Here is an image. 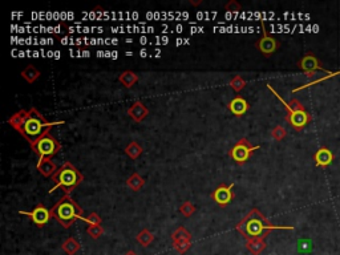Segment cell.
I'll return each instance as SVG.
<instances>
[{
	"label": "cell",
	"instance_id": "1",
	"mask_svg": "<svg viewBox=\"0 0 340 255\" xmlns=\"http://www.w3.org/2000/svg\"><path fill=\"white\" fill-rule=\"evenodd\" d=\"M8 124L15 129L16 132L20 133L21 136L30 143V145H33L39 138L43 137L47 133H49L52 128L64 124V121L51 123L36 108H31L28 111L21 109L19 112L14 113L8 118Z\"/></svg>",
	"mask_w": 340,
	"mask_h": 255
},
{
	"label": "cell",
	"instance_id": "2",
	"mask_svg": "<svg viewBox=\"0 0 340 255\" xmlns=\"http://www.w3.org/2000/svg\"><path fill=\"white\" fill-rule=\"evenodd\" d=\"M235 229L244 239L266 238L273 230H294L292 226H276L270 222L258 209H253L249 214L237 223Z\"/></svg>",
	"mask_w": 340,
	"mask_h": 255
},
{
	"label": "cell",
	"instance_id": "3",
	"mask_svg": "<svg viewBox=\"0 0 340 255\" xmlns=\"http://www.w3.org/2000/svg\"><path fill=\"white\" fill-rule=\"evenodd\" d=\"M51 214L64 229H69L76 221L84 220V210L71 195H63L51 209Z\"/></svg>",
	"mask_w": 340,
	"mask_h": 255
},
{
	"label": "cell",
	"instance_id": "4",
	"mask_svg": "<svg viewBox=\"0 0 340 255\" xmlns=\"http://www.w3.org/2000/svg\"><path fill=\"white\" fill-rule=\"evenodd\" d=\"M82 179H84V175L81 172L73 163L66 161L61 165L55 175L52 177L55 186L49 190V193H53L56 189H61L65 194L71 195L72 191L81 184Z\"/></svg>",
	"mask_w": 340,
	"mask_h": 255
},
{
	"label": "cell",
	"instance_id": "5",
	"mask_svg": "<svg viewBox=\"0 0 340 255\" xmlns=\"http://www.w3.org/2000/svg\"><path fill=\"white\" fill-rule=\"evenodd\" d=\"M266 87L269 88L270 91L274 93V96L276 97L282 104H283L284 108H286V111H287V114H286V121H287L291 127L294 128L295 130H302L307 124L310 123L311 121L310 113L306 111V108L303 107V104H302L299 100L292 98L290 102H286L283 98H282V96H280L279 93H276V91H275L274 88L271 87L270 84H267Z\"/></svg>",
	"mask_w": 340,
	"mask_h": 255
},
{
	"label": "cell",
	"instance_id": "6",
	"mask_svg": "<svg viewBox=\"0 0 340 255\" xmlns=\"http://www.w3.org/2000/svg\"><path fill=\"white\" fill-rule=\"evenodd\" d=\"M299 68L302 69V71L305 72L306 76L307 77H312L314 76L315 72H318V71L325 72V73H327V76L322 77V79H318V80L308 82V84L302 85V87H299V88H295L294 91H292V93L299 92V91H302V89H306V88L312 87V85H316V84H319V82H323L324 80H328V79H331V77H332V75H334V72L328 71V69H324L323 66L320 65V62L314 56V55H312V53H307L306 56H303L302 59H300Z\"/></svg>",
	"mask_w": 340,
	"mask_h": 255
},
{
	"label": "cell",
	"instance_id": "7",
	"mask_svg": "<svg viewBox=\"0 0 340 255\" xmlns=\"http://www.w3.org/2000/svg\"><path fill=\"white\" fill-rule=\"evenodd\" d=\"M31 149L33 150V153L37 154L39 159H52L60 152L61 145L56 138L51 136V133H47L43 137L39 138L33 145H31Z\"/></svg>",
	"mask_w": 340,
	"mask_h": 255
},
{
	"label": "cell",
	"instance_id": "8",
	"mask_svg": "<svg viewBox=\"0 0 340 255\" xmlns=\"http://www.w3.org/2000/svg\"><path fill=\"white\" fill-rule=\"evenodd\" d=\"M260 149V145H253L247 138H241L238 143H234V146L228 150V157L238 165H243L251 157L255 150Z\"/></svg>",
	"mask_w": 340,
	"mask_h": 255
},
{
	"label": "cell",
	"instance_id": "9",
	"mask_svg": "<svg viewBox=\"0 0 340 255\" xmlns=\"http://www.w3.org/2000/svg\"><path fill=\"white\" fill-rule=\"evenodd\" d=\"M260 26H262L263 35H262V37L255 43V47L258 48V51L260 52L264 57L273 56L275 52H276V49L279 48V41L276 40V39H274V37L267 32L266 26H264V21L260 23Z\"/></svg>",
	"mask_w": 340,
	"mask_h": 255
},
{
	"label": "cell",
	"instance_id": "10",
	"mask_svg": "<svg viewBox=\"0 0 340 255\" xmlns=\"http://www.w3.org/2000/svg\"><path fill=\"white\" fill-rule=\"evenodd\" d=\"M20 214L30 217L37 227H44L52 218L51 210H48L43 204H37L32 211H19Z\"/></svg>",
	"mask_w": 340,
	"mask_h": 255
},
{
	"label": "cell",
	"instance_id": "11",
	"mask_svg": "<svg viewBox=\"0 0 340 255\" xmlns=\"http://www.w3.org/2000/svg\"><path fill=\"white\" fill-rule=\"evenodd\" d=\"M234 184L230 185H219L215 188L213 193L210 194V197L215 204L221 207H226L227 205L231 204L234 199Z\"/></svg>",
	"mask_w": 340,
	"mask_h": 255
},
{
	"label": "cell",
	"instance_id": "12",
	"mask_svg": "<svg viewBox=\"0 0 340 255\" xmlns=\"http://www.w3.org/2000/svg\"><path fill=\"white\" fill-rule=\"evenodd\" d=\"M227 108L230 112L233 113L235 117H242L250 109V104L246 98L241 96L234 97L231 101L227 104Z\"/></svg>",
	"mask_w": 340,
	"mask_h": 255
},
{
	"label": "cell",
	"instance_id": "13",
	"mask_svg": "<svg viewBox=\"0 0 340 255\" xmlns=\"http://www.w3.org/2000/svg\"><path fill=\"white\" fill-rule=\"evenodd\" d=\"M149 114V109L142 101L133 102L128 109V116L132 118L134 123H142Z\"/></svg>",
	"mask_w": 340,
	"mask_h": 255
},
{
	"label": "cell",
	"instance_id": "14",
	"mask_svg": "<svg viewBox=\"0 0 340 255\" xmlns=\"http://www.w3.org/2000/svg\"><path fill=\"white\" fill-rule=\"evenodd\" d=\"M314 159L315 165H316L318 168H327V166L332 162L334 154H332V152H331L330 149L323 146V148L316 150V153L314 154Z\"/></svg>",
	"mask_w": 340,
	"mask_h": 255
},
{
	"label": "cell",
	"instance_id": "15",
	"mask_svg": "<svg viewBox=\"0 0 340 255\" xmlns=\"http://www.w3.org/2000/svg\"><path fill=\"white\" fill-rule=\"evenodd\" d=\"M36 168L39 170V173H40L43 177H47V178H48V177H53L55 173L59 170L57 165L52 161V159H39Z\"/></svg>",
	"mask_w": 340,
	"mask_h": 255
},
{
	"label": "cell",
	"instance_id": "16",
	"mask_svg": "<svg viewBox=\"0 0 340 255\" xmlns=\"http://www.w3.org/2000/svg\"><path fill=\"white\" fill-rule=\"evenodd\" d=\"M246 247L253 255H260L267 247L263 238H255V239L246 240Z\"/></svg>",
	"mask_w": 340,
	"mask_h": 255
},
{
	"label": "cell",
	"instance_id": "17",
	"mask_svg": "<svg viewBox=\"0 0 340 255\" xmlns=\"http://www.w3.org/2000/svg\"><path fill=\"white\" fill-rule=\"evenodd\" d=\"M61 249H63V251H64L66 255H75L80 251L81 245H80V242H79V240L75 239V238H72V237H69V238H66V239L64 240V243H63V246H61Z\"/></svg>",
	"mask_w": 340,
	"mask_h": 255
},
{
	"label": "cell",
	"instance_id": "18",
	"mask_svg": "<svg viewBox=\"0 0 340 255\" xmlns=\"http://www.w3.org/2000/svg\"><path fill=\"white\" fill-rule=\"evenodd\" d=\"M145 185V179L138 173H133L129 178L127 179V186L133 191H140Z\"/></svg>",
	"mask_w": 340,
	"mask_h": 255
},
{
	"label": "cell",
	"instance_id": "19",
	"mask_svg": "<svg viewBox=\"0 0 340 255\" xmlns=\"http://www.w3.org/2000/svg\"><path fill=\"white\" fill-rule=\"evenodd\" d=\"M118 81L125 88H132L138 81V76L133 71H124L118 77Z\"/></svg>",
	"mask_w": 340,
	"mask_h": 255
},
{
	"label": "cell",
	"instance_id": "20",
	"mask_svg": "<svg viewBox=\"0 0 340 255\" xmlns=\"http://www.w3.org/2000/svg\"><path fill=\"white\" fill-rule=\"evenodd\" d=\"M21 77L26 80L28 84H33V82L40 77V71L33 65H28L26 69L21 71Z\"/></svg>",
	"mask_w": 340,
	"mask_h": 255
},
{
	"label": "cell",
	"instance_id": "21",
	"mask_svg": "<svg viewBox=\"0 0 340 255\" xmlns=\"http://www.w3.org/2000/svg\"><path fill=\"white\" fill-rule=\"evenodd\" d=\"M136 240L138 242V245H141L142 247H147V246H150L154 242V234L147 229H144L138 233L137 237H136Z\"/></svg>",
	"mask_w": 340,
	"mask_h": 255
},
{
	"label": "cell",
	"instance_id": "22",
	"mask_svg": "<svg viewBox=\"0 0 340 255\" xmlns=\"http://www.w3.org/2000/svg\"><path fill=\"white\" fill-rule=\"evenodd\" d=\"M144 153V149L136 141H132L130 143H128V146L125 148V154L130 159H137L141 154Z\"/></svg>",
	"mask_w": 340,
	"mask_h": 255
},
{
	"label": "cell",
	"instance_id": "23",
	"mask_svg": "<svg viewBox=\"0 0 340 255\" xmlns=\"http://www.w3.org/2000/svg\"><path fill=\"white\" fill-rule=\"evenodd\" d=\"M192 239H193V237H192V234H190V231H189L186 227H183V226H179L178 229H176L174 231H173V234H172L173 242H176V240H192Z\"/></svg>",
	"mask_w": 340,
	"mask_h": 255
},
{
	"label": "cell",
	"instance_id": "24",
	"mask_svg": "<svg viewBox=\"0 0 340 255\" xmlns=\"http://www.w3.org/2000/svg\"><path fill=\"white\" fill-rule=\"evenodd\" d=\"M230 87L233 89L234 92L239 93L244 87H246V80H244L242 76H235L230 80Z\"/></svg>",
	"mask_w": 340,
	"mask_h": 255
},
{
	"label": "cell",
	"instance_id": "25",
	"mask_svg": "<svg viewBox=\"0 0 340 255\" xmlns=\"http://www.w3.org/2000/svg\"><path fill=\"white\" fill-rule=\"evenodd\" d=\"M195 211H197V207H195L190 201H186V202H183V204L179 206V213H181L183 217H186V218L192 217Z\"/></svg>",
	"mask_w": 340,
	"mask_h": 255
},
{
	"label": "cell",
	"instance_id": "26",
	"mask_svg": "<svg viewBox=\"0 0 340 255\" xmlns=\"http://www.w3.org/2000/svg\"><path fill=\"white\" fill-rule=\"evenodd\" d=\"M192 247V240H176L173 242V249L177 251L178 254H185Z\"/></svg>",
	"mask_w": 340,
	"mask_h": 255
},
{
	"label": "cell",
	"instance_id": "27",
	"mask_svg": "<svg viewBox=\"0 0 340 255\" xmlns=\"http://www.w3.org/2000/svg\"><path fill=\"white\" fill-rule=\"evenodd\" d=\"M86 234H89V237L93 238V239H98L104 234V229H102L101 224H98V226H88L86 227Z\"/></svg>",
	"mask_w": 340,
	"mask_h": 255
},
{
	"label": "cell",
	"instance_id": "28",
	"mask_svg": "<svg viewBox=\"0 0 340 255\" xmlns=\"http://www.w3.org/2000/svg\"><path fill=\"white\" fill-rule=\"evenodd\" d=\"M286 136H287V130H286L283 127H280V125L275 127L274 129L271 130V137L274 138L275 141H282V140L286 138Z\"/></svg>",
	"mask_w": 340,
	"mask_h": 255
},
{
	"label": "cell",
	"instance_id": "29",
	"mask_svg": "<svg viewBox=\"0 0 340 255\" xmlns=\"http://www.w3.org/2000/svg\"><path fill=\"white\" fill-rule=\"evenodd\" d=\"M82 221H84L88 226H98V224L102 223L101 217L98 214H96V213H91L89 215H86V217H84V220Z\"/></svg>",
	"mask_w": 340,
	"mask_h": 255
},
{
	"label": "cell",
	"instance_id": "30",
	"mask_svg": "<svg viewBox=\"0 0 340 255\" xmlns=\"http://www.w3.org/2000/svg\"><path fill=\"white\" fill-rule=\"evenodd\" d=\"M225 10L228 11V12H239V11L242 10V5L239 4L237 0H230L225 5Z\"/></svg>",
	"mask_w": 340,
	"mask_h": 255
},
{
	"label": "cell",
	"instance_id": "31",
	"mask_svg": "<svg viewBox=\"0 0 340 255\" xmlns=\"http://www.w3.org/2000/svg\"><path fill=\"white\" fill-rule=\"evenodd\" d=\"M202 3V0H198V1H194V0H190V4H193V5H198V4H201Z\"/></svg>",
	"mask_w": 340,
	"mask_h": 255
},
{
	"label": "cell",
	"instance_id": "32",
	"mask_svg": "<svg viewBox=\"0 0 340 255\" xmlns=\"http://www.w3.org/2000/svg\"><path fill=\"white\" fill-rule=\"evenodd\" d=\"M124 255H137V254H136V253H134V251H133V250H129V251H128V253H125V254H124Z\"/></svg>",
	"mask_w": 340,
	"mask_h": 255
}]
</instances>
